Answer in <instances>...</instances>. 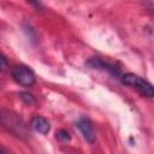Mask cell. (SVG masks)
I'll return each instance as SVG.
<instances>
[{
    "label": "cell",
    "mask_w": 154,
    "mask_h": 154,
    "mask_svg": "<svg viewBox=\"0 0 154 154\" xmlns=\"http://www.w3.org/2000/svg\"><path fill=\"white\" fill-rule=\"evenodd\" d=\"M120 81L123 84L129 85V87L134 88L135 90H137L144 97L152 99L154 96V89H153L152 83H149L147 79L140 77L138 75H135L131 72L124 73L120 76Z\"/></svg>",
    "instance_id": "6da1fadb"
},
{
    "label": "cell",
    "mask_w": 154,
    "mask_h": 154,
    "mask_svg": "<svg viewBox=\"0 0 154 154\" xmlns=\"http://www.w3.org/2000/svg\"><path fill=\"white\" fill-rule=\"evenodd\" d=\"M13 79L23 87H32L36 82L34 71L25 65H17L12 69Z\"/></svg>",
    "instance_id": "7a4b0ae2"
},
{
    "label": "cell",
    "mask_w": 154,
    "mask_h": 154,
    "mask_svg": "<svg viewBox=\"0 0 154 154\" xmlns=\"http://www.w3.org/2000/svg\"><path fill=\"white\" fill-rule=\"evenodd\" d=\"M76 126L78 128V130L81 131V134L83 135L84 140L89 143H93L95 141V132H94V128L91 125V122L85 118L82 117L78 119V122L76 123Z\"/></svg>",
    "instance_id": "3957f363"
},
{
    "label": "cell",
    "mask_w": 154,
    "mask_h": 154,
    "mask_svg": "<svg viewBox=\"0 0 154 154\" xmlns=\"http://www.w3.org/2000/svg\"><path fill=\"white\" fill-rule=\"evenodd\" d=\"M91 67H95V69H103V70H107L109 73H112L113 76H119L120 75V70L116 66V65H113V64H111V63H108V61H105L103 59H101V58H93L89 63H88Z\"/></svg>",
    "instance_id": "277c9868"
},
{
    "label": "cell",
    "mask_w": 154,
    "mask_h": 154,
    "mask_svg": "<svg viewBox=\"0 0 154 154\" xmlns=\"http://www.w3.org/2000/svg\"><path fill=\"white\" fill-rule=\"evenodd\" d=\"M30 125H31V128L36 132L42 134V135L48 134L49 130H51L49 122L45 117H42V116H35V117H32V119L30 122Z\"/></svg>",
    "instance_id": "5b68a950"
},
{
    "label": "cell",
    "mask_w": 154,
    "mask_h": 154,
    "mask_svg": "<svg viewBox=\"0 0 154 154\" xmlns=\"http://www.w3.org/2000/svg\"><path fill=\"white\" fill-rule=\"evenodd\" d=\"M19 97H20V100H22L24 103H26V105H34V103H36L35 96H34L32 94H30V93L23 91V93L19 94Z\"/></svg>",
    "instance_id": "8992f818"
},
{
    "label": "cell",
    "mask_w": 154,
    "mask_h": 154,
    "mask_svg": "<svg viewBox=\"0 0 154 154\" xmlns=\"http://www.w3.org/2000/svg\"><path fill=\"white\" fill-rule=\"evenodd\" d=\"M57 138H58L59 141H61V142H67V141L71 140V136H70L69 131L61 129V130H59V131L57 132Z\"/></svg>",
    "instance_id": "52a82bcc"
},
{
    "label": "cell",
    "mask_w": 154,
    "mask_h": 154,
    "mask_svg": "<svg viewBox=\"0 0 154 154\" xmlns=\"http://www.w3.org/2000/svg\"><path fill=\"white\" fill-rule=\"evenodd\" d=\"M6 67H7V60L2 54H0V71L5 70Z\"/></svg>",
    "instance_id": "ba28073f"
},
{
    "label": "cell",
    "mask_w": 154,
    "mask_h": 154,
    "mask_svg": "<svg viewBox=\"0 0 154 154\" xmlns=\"http://www.w3.org/2000/svg\"><path fill=\"white\" fill-rule=\"evenodd\" d=\"M0 154H8V153H6L5 150H2V149H0Z\"/></svg>",
    "instance_id": "9c48e42d"
},
{
    "label": "cell",
    "mask_w": 154,
    "mask_h": 154,
    "mask_svg": "<svg viewBox=\"0 0 154 154\" xmlns=\"http://www.w3.org/2000/svg\"><path fill=\"white\" fill-rule=\"evenodd\" d=\"M2 122V114H1V112H0V123Z\"/></svg>",
    "instance_id": "30bf717a"
}]
</instances>
